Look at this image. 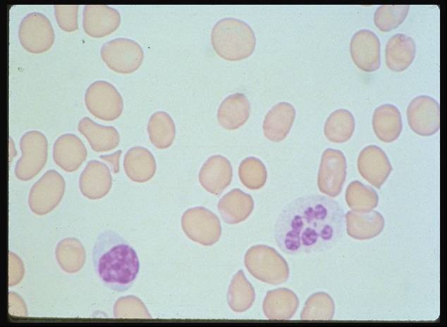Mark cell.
Segmentation results:
<instances>
[{"instance_id": "cell-31", "label": "cell", "mask_w": 447, "mask_h": 327, "mask_svg": "<svg viewBox=\"0 0 447 327\" xmlns=\"http://www.w3.org/2000/svg\"><path fill=\"white\" fill-rule=\"evenodd\" d=\"M378 195L374 189L355 180L346 189L348 206L356 212L372 210L378 204Z\"/></svg>"}, {"instance_id": "cell-6", "label": "cell", "mask_w": 447, "mask_h": 327, "mask_svg": "<svg viewBox=\"0 0 447 327\" xmlns=\"http://www.w3.org/2000/svg\"><path fill=\"white\" fill-rule=\"evenodd\" d=\"M100 54L110 69L123 74L135 71L144 59V52L140 44L125 37L105 42L101 47Z\"/></svg>"}, {"instance_id": "cell-13", "label": "cell", "mask_w": 447, "mask_h": 327, "mask_svg": "<svg viewBox=\"0 0 447 327\" xmlns=\"http://www.w3.org/2000/svg\"><path fill=\"white\" fill-rule=\"evenodd\" d=\"M380 40L372 30L362 29L352 37L350 43L351 57L362 71L370 72L380 66Z\"/></svg>"}, {"instance_id": "cell-3", "label": "cell", "mask_w": 447, "mask_h": 327, "mask_svg": "<svg viewBox=\"0 0 447 327\" xmlns=\"http://www.w3.org/2000/svg\"><path fill=\"white\" fill-rule=\"evenodd\" d=\"M211 40L215 52L229 61L248 57L256 44L252 28L235 18H223L217 21L212 30Z\"/></svg>"}, {"instance_id": "cell-2", "label": "cell", "mask_w": 447, "mask_h": 327, "mask_svg": "<svg viewBox=\"0 0 447 327\" xmlns=\"http://www.w3.org/2000/svg\"><path fill=\"white\" fill-rule=\"evenodd\" d=\"M93 268L108 289L125 292L135 283L140 271V260L133 247L111 230L97 237L92 253Z\"/></svg>"}, {"instance_id": "cell-35", "label": "cell", "mask_w": 447, "mask_h": 327, "mask_svg": "<svg viewBox=\"0 0 447 327\" xmlns=\"http://www.w3.org/2000/svg\"><path fill=\"white\" fill-rule=\"evenodd\" d=\"M78 5H55L54 16L59 27L66 32H73L78 29Z\"/></svg>"}, {"instance_id": "cell-4", "label": "cell", "mask_w": 447, "mask_h": 327, "mask_svg": "<svg viewBox=\"0 0 447 327\" xmlns=\"http://www.w3.org/2000/svg\"><path fill=\"white\" fill-rule=\"evenodd\" d=\"M245 265L253 277L268 284L280 285L289 277L286 260L274 248L267 245L250 247L245 255Z\"/></svg>"}, {"instance_id": "cell-17", "label": "cell", "mask_w": 447, "mask_h": 327, "mask_svg": "<svg viewBox=\"0 0 447 327\" xmlns=\"http://www.w3.org/2000/svg\"><path fill=\"white\" fill-rule=\"evenodd\" d=\"M87 156V151L85 144L73 133L62 134L54 143V161L66 172H73L79 168Z\"/></svg>"}, {"instance_id": "cell-19", "label": "cell", "mask_w": 447, "mask_h": 327, "mask_svg": "<svg viewBox=\"0 0 447 327\" xmlns=\"http://www.w3.org/2000/svg\"><path fill=\"white\" fill-rule=\"evenodd\" d=\"M78 129L97 153L113 150L120 142L119 133L114 126L99 124L88 117L79 121Z\"/></svg>"}, {"instance_id": "cell-25", "label": "cell", "mask_w": 447, "mask_h": 327, "mask_svg": "<svg viewBox=\"0 0 447 327\" xmlns=\"http://www.w3.org/2000/svg\"><path fill=\"white\" fill-rule=\"evenodd\" d=\"M250 112V105L243 93H236L226 97L221 103L217 112L219 124L228 130L243 125Z\"/></svg>"}, {"instance_id": "cell-11", "label": "cell", "mask_w": 447, "mask_h": 327, "mask_svg": "<svg viewBox=\"0 0 447 327\" xmlns=\"http://www.w3.org/2000/svg\"><path fill=\"white\" fill-rule=\"evenodd\" d=\"M346 160L342 151L327 148L322 154L318 172L319 191L331 197L338 196L346 177Z\"/></svg>"}, {"instance_id": "cell-32", "label": "cell", "mask_w": 447, "mask_h": 327, "mask_svg": "<svg viewBox=\"0 0 447 327\" xmlns=\"http://www.w3.org/2000/svg\"><path fill=\"white\" fill-rule=\"evenodd\" d=\"M335 311L332 298L325 292H317L312 295L306 301L301 312L302 320H330Z\"/></svg>"}, {"instance_id": "cell-20", "label": "cell", "mask_w": 447, "mask_h": 327, "mask_svg": "<svg viewBox=\"0 0 447 327\" xmlns=\"http://www.w3.org/2000/svg\"><path fill=\"white\" fill-rule=\"evenodd\" d=\"M295 117L293 106L286 102L274 105L266 114L263 121L264 136L269 140L279 142L289 133Z\"/></svg>"}, {"instance_id": "cell-9", "label": "cell", "mask_w": 447, "mask_h": 327, "mask_svg": "<svg viewBox=\"0 0 447 327\" xmlns=\"http://www.w3.org/2000/svg\"><path fill=\"white\" fill-rule=\"evenodd\" d=\"M181 226L189 239L204 246L215 244L221 234L219 218L204 207L185 210L181 218Z\"/></svg>"}, {"instance_id": "cell-33", "label": "cell", "mask_w": 447, "mask_h": 327, "mask_svg": "<svg viewBox=\"0 0 447 327\" xmlns=\"http://www.w3.org/2000/svg\"><path fill=\"white\" fill-rule=\"evenodd\" d=\"M238 174L241 182L250 189L262 188L267 177L264 165L255 157H247L240 162Z\"/></svg>"}, {"instance_id": "cell-16", "label": "cell", "mask_w": 447, "mask_h": 327, "mask_svg": "<svg viewBox=\"0 0 447 327\" xmlns=\"http://www.w3.org/2000/svg\"><path fill=\"white\" fill-rule=\"evenodd\" d=\"M233 170L230 161L220 155L209 157L199 172L200 184L209 193L218 196L231 184Z\"/></svg>"}, {"instance_id": "cell-23", "label": "cell", "mask_w": 447, "mask_h": 327, "mask_svg": "<svg viewBox=\"0 0 447 327\" xmlns=\"http://www.w3.org/2000/svg\"><path fill=\"white\" fill-rule=\"evenodd\" d=\"M347 233L356 239L373 238L381 233L384 227L383 216L377 211H348L345 215Z\"/></svg>"}, {"instance_id": "cell-14", "label": "cell", "mask_w": 447, "mask_h": 327, "mask_svg": "<svg viewBox=\"0 0 447 327\" xmlns=\"http://www.w3.org/2000/svg\"><path fill=\"white\" fill-rule=\"evenodd\" d=\"M119 11L106 5H85L82 11V28L92 37H103L120 25Z\"/></svg>"}, {"instance_id": "cell-30", "label": "cell", "mask_w": 447, "mask_h": 327, "mask_svg": "<svg viewBox=\"0 0 447 327\" xmlns=\"http://www.w3.org/2000/svg\"><path fill=\"white\" fill-rule=\"evenodd\" d=\"M354 130V117L345 109H338L331 113L324 127L326 137L333 143L347 141L352 136Z\"/></svg>"}, {"instance_id": "cell-24", "label": "cell", "mask_w": 447, "mask_h": 327, "mask_svg": "<svg viewBox=\"0 0 447 327\" xmlns=\"http://www.w3.org/2000/svg\"><path fill=\"white\" fill-rule=\"evenodd\" d=\"M416 53L414 40L403 33L393 35L385 48L386 66L392 71H402L412 62Z\"/></svg>"}, {"instance_id": "cell-8", "label": "cell", "mask_w": 447, "mask_h": 327, "mask_svg": "<svg viewBox=\"0 0 447 327\" xmlns=\"http://www.w3.org/2000/svg\"><path fill=\"white\" fill-rule=\"evenodd\" d=\"M18 36L20 44L27 52L39 54L49 50L55 40L53 26L43 13L33 11L21 20Z\"/></svg>"}, {"instance_id": "cell-34", "label": "cell", "mask_w": 447, "mask_h": 327, "mask_svg": "<svg viewBox=\"0 0 447 327\" xmlns=\"http://www.w3.org/2000/svg\"><path fill=\"white\" fill-rule=\"evenodd\" d=\"M409 8V5L379 6L374 12V24L383 32L395 29L404 21Z\"/></svg>"}, {"instance_id": "cell-1", "label": "cell", "mask_w": 447, "mask_h": 327, "mask_svg": "<svg viewBox=\"0 0 447 327\" xmlns=\"http://www.w3.org/2000/svg\"><path fill=\"white\" fill-rule=\"evenodd\" d=\"M345 213L340 203L319 194L294 198L279 213L274 237L278 247L291 256L326 251L343 236Z\"/></svg>"}, {"instance_id": "cell-28", "label": "cell", "mask_w": 447, "mask_h": 327, "mask_svg": "<svg viewBox=\"0 0 447 327\" xmlns=\"http://www.w3.org/2000/svg\"><path fill=\"white\" fill-rule=\"evenodd\" d=\"M147 132L151 143L159 149L169 148L176 136V126L171 117L166 112L153 113L147 124Z\"/></svg>"}, {"instance_id": "cell-18", "label": "cell", "mask_w": 447, "mask_h": 327, "mask_svg": "<svg viewBox=\"0 0 447 327\" xmlns=\"http://www.w3.org/2000/svg\"><path fill=\"white\" fill-rule=\"evenodd\" d=\"M111 183L108 167L96 160L88 162L80 177L81 192L90 199H98L106 196L111 187Z\"/></svg>"}, {"instance_id": "cell-27", "label": "cell", "mask_w": 447, "mask_h": 327, "mask_svg": "<svg viewBox=\"0 0 447 327\" xmlns=\"http://www.w3.org/2000/svg\"><path fill=\"white\" fill-rule=\"evenodd\" d=\"M372 126L379 140L386 143L393 142L398 138L403 128L400 111L391 104L378 107L373 114Z\"/></svg>"}, {"instance_id": "cell-22", "label": "cell", "mask_w": 447, "mask_h": 327, "mask_svg": "<svg viewBox=\"0 0 447 327\" xmlns=\"http://www.w3.org/2000/svg\"><path fill=\"white\" fill-rule=\"evenodd\" d=\"M217 207L225 222L237 224L249 217L254 208V201L250 194L233 189L219 200Z\"/></svg>"}, {"instance_id": "cell-29", "label": "cell", "mask_w": 447, "mask_h": 327, "mask_svg": "<svg viewBox=\"0 0 447 327\" xmlns=\"http://www.w3.org/2000/svg\"><path fill=\"white\" fill-rule=\"evenodd\" d=\"M255 299V290L247 280L242 270L233 277L228 287L227 301L230 308L235 312H244L249 309Z\"/></svg>"}, {"instance_id": "cell-7", "label": "cell", "mask_w": 447, "mask_h": 327, "mask_svg": "<svg viewBox=\"0 0 447 327\" xmlns=\"http://www.w3.org/2000/svg\"><path fill=\"white\" fill-rule=\"evenodd\" d=\"M85 103L88 111L104 121H113L122 114L123 101L116 87L106 81H96L86 89Z\"/></svg>"}, {"instance_id": "cell-21", "label": "cell", "mask_w": 447, "mask_h": 327, "mask_svg": "<svg viewBox=\"0 0 447 327\" xmlns=\"http://www.w3.org/2000/svg\"><path fill=\"white\" fill-rule=\"evenodd\" d=\"M298 304V298L292 290L278 288L267 292L262 309L269 319L288 320L293 316Z\"/></svg>"}, {"instance_id": "cell-12", "label": "cell", "mask_w": 447, "mask_h": 327, "mask_svg": "<svg viewBox=\"0 0 447 327\" xmlns=\"http://www.w3.org/2000/svg\"><path fill=\"white\" fill-rule=\"evenodd\" d=\"M410 129L422 136H429L439 129V104L428 95L413 98L407 109Z\"/></svg>"}, {"instance_id": "cell-10", "label": "cell", "mask_w": 447, "mask_h": 327, "mask_svg": "<svg viewBox=\"0 0 447 327\" xmlns=\"http://www.w3.org/2000/svg\"><path fill=\"white\" fill-rule=\"evenodd\" d=\"M64 189V179L59 172L53 170L46 172L30 190L31 210L37 215L50 212L61 200Z\"/></svg>"}, {"instance_id": "cell-15", "label": "cell", "mask_w": 447, "mask_h": 327, "mask_svg": "<svg viewBox=\"0 0 447 327\" xmlns=\"http://www.w3.org/2000/svg\"><path fill=\"white\" fill-rule=\"evenodd\" d=\"M357 167L362 177L378 189L392 171V166L386 154L375 145H367L360 151Z\"/></svg>"}, {"instance_id": "cell-5", "label": "cell", "mask_w": 447, "mask_h": 327, "mask_svg": "<svg viewBox=\"0 0 447 327\" xmlns=\"http://www.w3.org/2000/svg\"><path fill=\"white\" fill-rule=\"evenodd\" d=\"M19 145L22 155L16 162L15 174L21 180H29L46 164L48 141L43 133L32 130L22 136Z\"/></svg>"}, {"instance_id": "cell-26", "label": "cell", "mask_w": 447, "mask_h": 327, "mask_svg": "<svg viewBox=\"0 0 447 327\" xmlns=\"http://www.w3.org/2000/svg\"><path fill=\"white\" fill-rule=\"evenodd\" d=\"M123 167L127 176L133 182L149 180L156 171V161L152 153L142 146L130 148L125 153Z\"/></svg>"}]
</instances>
